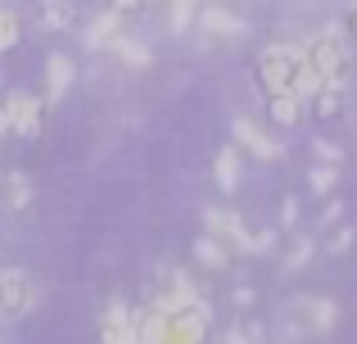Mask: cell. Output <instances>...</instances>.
<instances>
[{
  "label": "cell",
  "instance_id": "cell-1",
  "mask_svg": "<svg viewBox=\"0 0 357 344\" xmlns=\"http://www.w3.org/2000/svg\"><path fill=\"white\" fill-rule=\"evenodd\" d=\"M307 59V45H298V41H271L267 50L258 54V82L267 91H285V87H294V73H298V63Z\"/></svg>",
  "mask_w": 357,
  "mask_h": 344
},
{
  "label": "cell",
  "instance_id": "cell-2",
  "mask_svg": "<svg viewBox=\"0 0 357 344\" xmlns=\"http://www.w3.org/2000/svg\"><path fill=\"white\" fill-rule=\"evenodd\" d=\"M307 59L335 82H349V73H353V50H349V41H344V32L335 23H326L321 32L307 41Z\"/></svg>",
  "mask_w": 357,
  "mask_h": 344
},
{
  "label": "cell",
  "instance_id": "cell-3",
  "mask_svg": "<svg viewBox=\"0 0 357 344\" xmlns=\"http://www.w3.org/2000/svg\"><path fill=\"white\" fill-rule=\"evenodd\" d=\"M204 222H208V231L218 240H227L231 249H240V254H267L271 249V231H258L253 236L249 227L236 218V213H222V209H204Z\"/></svg>",
  "mask_w": 357,
  "mask_h": 344
},
{
  "label": "cell",
  "instance_id": "cell-4",
  "mask_svg": "<svg viewBox=\"0 0 357 344\" xmlns=\"http://www.w3.org/2000/svg\"><path fill=\"white\" fill-rule=\"evenodd\" d=\"M36 308V281L23 267H0V322H23Z\"/></svg>",
  "mask_w": 357,
  "mask_h": 344
},
{
  "label": "cell",
  "instance_id": "cell-5",
  "mask_svg": "<svg viewBox=\"0 0 357 344\" xmlns=\"http://www.w3.org/2000/svg\"><path fill=\"white\" fill-rule=\"evenodd\" d=\"M0 123H5V136L32 141V136L41 132V123H45V109H41V100L27 96V91H9L5 105H0Z\"/></svg>",
  "mask_w": 357,
  "mask_h": 344
},
{
  "label": "cell",
  "instance_id": "cell-6",
  "mask_svg": "<svg viewBox=\"0 0 357 344\" xmlns=\"http://www.w3.org/2000/svg\"><path fill=\"white\" fill-rule=\"evenodd\" d=\"M208 336H213V308L204 299L167 313V340L181 344V340H208Z\"/></svg>",
  "mask_w": 357,
  "mask_h": 344
},
{
  "label": "cell",
  "instance_id": "cell-7",
  "mask_svg": "<svg viewBox=\"0 0 357 344\" xmlns=\"http://www.w3.org/2000/svg\"><path fill=\"white\" fill-rule=\"evenodd\" d=\"M231 136H236L240 150L258 154V159H280V141H271L267 132H258L249 118H236V123H231Z\"/></svg>",
  "mask_w": 357,
  "mask_h": 344
},
{
  "label": "cell",
  "instance_id": "cell-8",
  "mask_svg": "<svg viewBox=\"0 0 357 344\" xmlns=\"http://www.w3.org/2000/svg\"><path fill=\"white\" fill-rule=\"evenodd\" d=\"M303 105H307V100L298 96L294 87H285V91H271L267 114H271V123H276V127H298V118H303Z\"/></svg>",
  "mask_w": 357,
  "mask_h": 344
},
{
  "label": "cell",
  "instance_id": "cell-9",
  "mask_svg": "<svg viewBox=\"0 0 357 344\" xmlns=\"http://www.w3.org/2000/svg\"><path fill=\"white\" fill-rule=\"evenodd\" d=\"M100 336H105L109 344H127V340H136V313L127 308V304H109L105 308V327H100Z\"/></svg>",
  "mask_w": 357,
  "mask_h": 344
},
{
  "label": "cell",
  "instance_id": "cell-10",
  "mask_svg": "<svg viewBox=\"0 0 357 344\" xmlns=\"http://www.w3.org/2000/svg\"><path fill=\"white\" fill-rule=\"evenodd\" d=\"M73 77H77V68L68 63V54H50V59H45V100L59 105V100L68 96Z\"/></svg>",
  "mask_w": 357,
  "mask_h": 344
},
{
  "label": "cell",
  "instance_id": "cell-11",
  "mask_svg": "<svg viewBox=\"0 0 357 344\" xmlns=\"http://www.w3.org/2000/svg\"><path fill=\"white\" fill-rule=\"evenodd\" d=\"M195 299H199L195 281H190V276H181V272H176L172 281H167L163 290L154 294V308H158V313H176V308H185V304H195Z\"/></svg>",
  "mask_w": 357,
  "mask_h": 344
},
{
  "label": "cell",
  "instance_id": "cell-12",
  "mask_svg": "<svg viewBox=\"0 0 357 344\" xmlns=\"http://www.w3.org/2000/svg\"><path fill=\"white\" fill-rule=\"evenodd\" d=\"M36 23H41L45 32H68V27L77 23V5H73V0H41Z\"/></svg>",
  "mask_w": 357,
  "mask_h": 344
},
{
  "label": "cell",
  "instance_id": "cell-13",
  "mask_svg": "<svg viewBox=\"0 0 357 344\" xmlns=\"http://www.w3.org/2000/svg\"><path fill=\"white\" fill-rule=\"evenodd\" d=\"M118 32H122V14L118 9H105V14H96L86 23V36H82V41H86L91 50H105V45H114Z\"/></svg>",
  "mask_w": 357,
  "mask_h": 344
},
{
  "label": "cell",
  "instance_id": "cell-14",
  "mask_svg": "<svg viewBox=\"0 0 357 344\" xmlns=\"http://www.w3.org/2000/svg\"><path fill=\"white\" fill-rule=\"evenodd\" d=\"M199 27L208 36H244V32H249V23L236 18L231 9H204V14H199Z\"/></svg>",
  "mask_w": 357,
  "mask_h": 344
},
{
  "label": "cell",
  "instance_id": "cell-15",
  "mask_svg": "<svg viewBox=\"0 0 357 344\" xmlns=\"http://www.w3.org/2000/svg\"><path fill=\"white\" fill-rule=\"evenodd\" d=\"M344 87H349V82H335V77L321 82V91L307 100V105L317 109V118H340L344 114Z\"/></svg>",
  "mask_w": 357,
  "mask_h": 344
},
{
  "label": "cell",
  "instance_id": "cell-16",
  "mask_svg": "<svg viewBox=\"0 0 357 344\" xmlns=\"http://www.w3.org/2000/svg\"><path fill=\"white\" fill-rule=\"evenodd\" d=\"M298 313L307 317L312 331H331L335 322H340V308H335L331 299H298Z\"/></svg>",
  "mask_w": 357,
  "mask_h": 344
},
{
  "label": "cell",
  "instance_id": "cell-17",
  "mask_svg": "<svg viewBox=\"0 0 357 344\" xmlns=\"http://www.w3.org/2000/svg\"><path fill=\"white\" fill-rule=\"evenodd\" d=\"M213 172H218V186L222 190H236L240 186V145H227V150L218 154V163H213Z\"/></svg>",
  "mask_w": 357,
  "mask_h": 344
},
{
  "label": "cell",
  "instance_id": "cell-18",
  "mask_svg": "<svg viewBox=\"0 0 357 344\" xmlns=\"http://www.w3.org/2000/svg\"><path fill=\"white\" fill-rule=\"evenodd\" d=\"M5 204L14 213H27V209H32V181H27V172H9L5 177Z\"/></svg>",
  "mask_w": 357,
  "mask_h": 344
},
{
  "label": "cell",
  "instance_id": "cell-19",
  "mask_svg": "<svg viewBox=\"0 0 357 344\" xmlns=\"http://www.w3.org/2000/svg\"><path fill=\"white\" fill-rule=\"evenodd\" d=\"M109 50H114L127 68H149V50L140 41H131V36H122V32L114 36V45H109Z\"/></svg>",
  "mask_w": 357,
  "mask_h": 344
},
{
  "label": "cell",
  "instance_id": "cell-20",
  "mask_svg": "<svg viewBox=\"0 0 357 344\" xmlns=\"http://www.w3.org/2000/svg\"><path fill=\"white\" fill-rule=\"evenodd\" d=\"M227 249H231V245H227V240H218L213 231L195 240V258H199L204 267H222V263H227Z\"/></svg>",
  "mask_w": 357,
  "mask_h": 344
},
{
  "label": "cell",
  "instance_id": "cell-21",
  "mask_svg": "<svg viewBox=\"0 0 357 344\" xmlns=\"http://www.w3.org/2000/svg\"><path fill=\"white\" fill-rule=\"evenodd\" d=\"M321 82H326V73L317 68L312 59H303V63H298V73H294V91H298L303 100H312L317 91H321Z\"/></svg>",
  "mask_w": 357,
  "mask_h": 344
},
{
  "label": "cell",
  "instance_id": "cell-22",
  "mask_svg": "<svg viewBox=\"0 0 357 344\" xmlns=\"http://www.w3.org/2000/svg\"><path fill=\"white\" fill-rule=\"evenodd\" d=\"M199 18V0H172V14H167V27H172L176 36L190 32V23Z\"/></svg>",
  "mask_w": 357,
  "mask_h": 344
},
{
  "label": "cell",
  "instance_id": "cell-23",
  "mask_svg": "<svg viewBox=\"0 0 357 344\" xmlns=\"http://www.w3.org/2000/svg\"><path fill=\"white\" fill-rule=\"evenodd\" d=\"M23 41V23H18L14 9H0V54L14 50V45Z\"/></svg>",
  "mask_w": 357,
  "mask_h": 344
},
{
  "label": "cell",
  "instance_id": "cell-24",
  "mask_svg": "<svg viewBox=\"0 0 357 344\" xmlns=\"http://www.w3.org/2000/svg\"><path fill=\"white\" fill-rule=\"evenodd\" d=\"M335 181H340V163H317V168L307 172V186H312L317 195H331Z\"/></svg>",
  "mask_w": 357,
  "mask_h": 344
},
{
  "label": "cell",
  "instance_id": "cell-25",
  "mask_svg": "<svg viewBox=\"0 0 357 344\" xmlns=\"http://www.w3.org/2000/svg\"><path fill=\"white\" fill-rule=\"evenodd\" d=\"M307 258H312V240H298V249L285 258V276H289V272H298V267H307Z\"/></svg>",
  "mask_w": 357,
  "mask_h": 344
},
{
  "label": "cell",
  "instance_id": "cell-26",
  "mask_svg": "<svg viewBox=\"0 0 357 344\" xmlns=\"http://www.w3.org/2000/svg\"><path fill=\"white\" fill-rule=\"evenodd\" d=\"M353 240H357V231L353 227H340V231H335V240H331V254H349Z\"/></svg>",
  "mask_w": 357,
  "mask_h": 344
},
{
  "label": "cell",
  "instance_id": "cell-27",
  "mask_svg": "<svg viewBox=\"0 0 357 344\" xmlns=\"http://www.w3.org/2000/svg\"><path fill=\"white\" fill-rule=\"evenodd\" d=\"M312 150H317V159H321V163H344V150H340V145H331V141H317Z\"/></svg>",
  "mask_w": 357,
  "mask_h": 344
},
{
  "label": "cell",
  "instance_id": "cell-28",
  "mask_svg": "<svg viewBox=\"0 0 357 344\" xmlns=\"http://www.w3.org/2000/svg\"><path fill=\"white\" fill-rule=\"evenodd\" d=\"M227 340H262V327H258V322H253V327H231Z\"/></svg>",
  "mask_w": 357,
  "mask_h": 344
},
{
  "label": "cell",
  "instance_id": "cell-29",
  "mask_svg": "<svg viewBox=\"0 0 357 344\" xmlns=\"http://www.w3.org/2000/svg\"><path fill=\"white\" fill-rule=\"evenodd\" d=\"M280 222H285V227H294V222H298V200H294V195L280 204Z\"/></svg>",
  "mask_w": 357,
  "mask_h": 344
},
{
  "label": "cell",
  "instance_id": "cell-30",
  "mask_svg": "<svg viewBox=\"0 0 357 344\" xmlns=\"http://www.w3.org/2000/svg\"><path fill=\"white\" fill-rule=\"evenodd\" d=\"M109 9H118L122 18H131V14H140L145 5H140V0H109Z\"/></svg>",
  "mask_w": 357,
  "mask_h": 344
},
{
  "label": "cell",
  "instance_id": "cell-31",
  "mask_svg": "<svg viewBox=\"0 0 357 344\" xmlns=\"http://www.w3.org/2000/svg\"><path fill=\"white\" fill-rule=\"evenodd\" d=\"M321 218H326V227H331V222H340V218H344V204H340V200H331V204H326V213H321Z\"/></svg>",
  "mask_w": 357,
  "mask_h": 344
},
{
  "label": "cell",
  "instance_id": "cell-32",
  "mask_svg": "<svg viewBox=\"0 0 357 344\" xmlns=\"http://www.w3.org/2000/svg\"><path fill=\"white\" fill-rule=\"evenodd\" d=\"M236 304H240V308H249V304H253V290H249V285H240V290H236Z\"/></svg>",
  "mask_w": 357,
  "mask_h": 344
},
{
  "label": "cell",
  "instance_id": "cell-33",
  "mask_svg": "<svg viewBox=\"0 0 357 344\" xmlns=\"http://www.w3.org/2000/svg\"><path fill=\"white\" fill-rule=\"evenodd\" d=\"M349 32L357 36V0H353V5H349Z\"/></svg>",
  "mask_w": 357,
  "mask_h": 344
},
{
  "label": "cell",
  "instance_id": "cell-34",
  "mask_svg": "<svg viewBox=\"0 0 357 344\" xmlns=\"http://www.w3.org/2000/svg\"><path fill=\"white\" fill-rule=\"evenodd\" d=\"M140 5H154V0H140Z\"/></svg>",
  "mask_w": 357,
  "mask_h": 344
}]
</instances>
